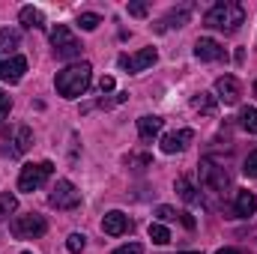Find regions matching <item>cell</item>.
<instances>
[{
	"label": "cell",
	"mask_w": 257,
	"mask_h": 254,
	"mask_svg": "<svg viewBox=\"0 0 257 254\" xmlns=\"http://www.w3.org/2000/svg\"><path fill=\"white\" fill-rule=\"evenodd\" d=\"M90 78H93V66L90 63H69L66 69L57 72L54 87H57V93H60L63 99H78V96L87 93Z\"/></svg>",
	"instance_id": "cell-1"
},
{
	"label": "cell",
	"mask_w": 257,
	"mask_h": 254,
	"mask_svg": "<svg viewBox=\"0 0 257 254\" xmlns=\"http://www.w3.org/2000/svg\"><path fill=\"white\" fill-rule=\"evenodd\" d=\"M242 21H245V9H242L239 3H230V0L215 3V6L203 15V24H206V27L224 30V33H236Z\"/></svg>",
	"instance_id": "cell-2"
},
{
	"label": "cell",
	"mask_w": 257,
	"mask_h": 254,
	"mask_svg": "<svg viewBox=\"0 0 257 254\" xmlns=\"http://www.w3.org/2000/svg\"><path fill=\"white\" fill-rule=\"evenodd\" d=\"M197 177H200V189L209 191V194H224L227 186H230L224 168H218V165L209 162V159H203V162L197 165Z\"/></svg>",
	"instance_id": "cell-3"
},
{
	"label": "cell",
	"mask_w": 257,
	"mask_h": 254,
	"mask_svg": "<svg viewBox=\"0 0 257 254\" xmlns=\"http://www.w3.org/2000/svg\"><path fill=\"white\" fill-rule=\"evenodd\" d=\"M51 45H54V54H57L60 60H75V57H81V51H84V45L75 39V33H72L66 24H57V27L51 30Z\"/></svg>",
	"instance_id": "cell-4"
},
{
	"label": "cell",
	"mask_w": 257,
	"mask_h": 254,
	"mask_svg": "<svg viewBox=\"0 0 257 254\" xmlns=\"http://www.w3.org/2000/svg\"><path fill=\"white\" fill-rule=\"evenodd\" d=\"M51 174H54V165H51V162L24 165V168H21V177H18V191H36Z\"/></svg>",
	"instance_id": "cell-5"
},
{
	"label": "cell",
	"mask_w": 257,
	"mask_h": 254,
	"mask_svg": "<svg viewBox=\"0 0 257 254\" xmlns=\"http://www.w3.org/2000/svg\"><path fill=\"white\" fill-rule=\"evenodd\" d=\"M45 230H48V221H45L42 215H36V212L18 215V218L12 221V236H15V239H36V236H42Z\"/></svg>",
	"instance_id": "cell-6"
},
{
	"label": "cell",
	"mask_w": 257,
	"mask_h": 254,
	"mask_svg": "<svg viewBox=\"0 0 257 254\" xmlns=\"http://www.w3.org/2000/svg\"><path fill=\"white\" fill-rule=\"evenodd\" d=\"M48 203H51L54 209H78V206H81V191L75 189L69 180H60V183L54 186V191H51Z\"/></svg>",
	"instance_id": "cell-7"
},
{
	"label": "cell",
	"mask_w": 257,
	"mask_h": 254,
	"mask_svg": "<svg viewBox=\"0 0 257 254\" xmlns=\"http://www.w3.org/2000/svg\"><path fill=\"white\" fill-rule=\"evenodd\" d=\"M24 72H27V60L18 57V54L0 60V81H3V84H18V81L24 78Z\"/></svg>",
	"instance_id": "cell-8"
},
{
	"label": "cell",
	"mask_w": 257,
	"mask_h": 254,
	"mask_svg": "<svg viewBox=\"0 0 257 254\" xmlns=\"http://www.w3.org/2000/svg\"><path fill=\"white\" fill-rule=\"evenodd\" d=\"M159 60V54H156V48H141L138 54H132V57H120V66L126 69V72H144V69H150V66Z\"/></svg>",
	"instance_id": "cell-9"
},
{
	"label": "cell",
	"mask_w": 257,
	"mask_h": 254,
	"mask_svg": "<svg viewBox=\"0 0 257 254\" xmlns=\"http://www.w3.org/2000/svg\"><path fill=\"white\" fill-rule=\"evenodd\" d=\"M215 93H218V99H221L224 105H236V102H239V96H242L239 81H236L233 75H221V78L215 81Z\"/></svg>",
	"instance_id": "cell-10"
},
{
	"label": "cell",
	"mask_w": 257,
	"mask_h": 254,
	"mask_svg": "<svg viewBox=\"0 0 257 254\" xmlns=\"http://www.w3.org/2000/svg\"><path fill=\"white\" fill-rule=\"evenodd\" d=\"M194 138L192 129H180V132H171V135H165L162 138V153H183L186 147H189V141Z\"/></svg>",
	"instance_id": "cell-11"
},
{
	"label": "cell",
	"mask_w": 257,
	"mask_h": 254,
	"mask_svg": "<svg viewBox=\"0 0 257 254\" xmlns=\"http://www.w3.org/2000/svg\"><path fill=\"white\" fill-rule=\"evenodd\" d=\"M102 230H105L108 236H123V233L128 230V215L126 212H120V209L105 212V218H102Z\"/></svg>",
	"instance_id": "cell-12"
},
{
	"label": "cell",
	"mask_w": 257,
	"mask_h": 254,
	"mask_svg": "<svg viewBox=\"0 0 257 254\" xmlns=\"http://www.w3.org/2000/svg\"><path fill=\"white\" fill-rule=\"evenodd\" d=\"M194 57H197V60L212 63V60H221V57H224V48H221L215 39L203 36V39H197V42H194Z\"/></svg>",
	"instance_id": "cell-13"
},
{
	"label": "cell",
	"mask_w": 257,
	"mask_h": 254,
	"mask_svg": "<svg viewBox=\"0 0 257 254\" xmlns=\"http://www.w3.org/2000/svg\"><path fill=\"white\" fill-rule=\"evenodd\" d=\"M233 209H236V215L239 218H248V215H254L257 212V197L254 191H236V203H233Z\"/></svg>",
	"instance_id": "cell-14"
},
{
	"label": "cell",
	"mask_w": 257,
	"mask_h": 254,
	"mask_svg": "<svg viewBox=\"0 0 257 254\" xmlns=\"http://www.w3.org/2000/svg\"><path fill=\"white\" fill-rule=\"evenodd\" d=\"M159 132H162V120L159 117H141L138 120V135H141V141H153V138H159Z\"/></svg>",
	"instance_id": "cell-15"
},
{
	"label": "cell",
	"mask_w": 257,
	"mask_h": 254,
	"mask_svg": "<svg viewBox=\"0 0 257 254\" xmlns=\"http://www.w3.org/2000/svg\"><path fill=\"white\" fill-rule=\"evenodd\" d=\"M12 144H15V147L9 150V156H24V153L30 150V144H33V132H30L27 126H21V129H18V135H15V141H12Z\"/></svg>",
	"instance_id": "cell-16"
},
{
	"label": "cell",
	"mask_w": 257,
	"mask_h": 254,
	"mask_svg": "<svg viewBox=\"0 0 257 254\" xmlns=\"http://www.w3.org/2000/svg\"><path fill=\"white\" fill-rule=\"evenodd\" d=\"M18 18H21L24 27H45V15H42L36 6H24V9L18 12Z\"/></svg>",
	"instance_id": "cell-17"
},
{
	"label": "cell",
	"mask_w": 257,
	"mask_h": 254,
	"mask_svg": "<svg viewBox=\"0 0 257 254\" xmlns=\"http://www.w3.org/2000/svg\"><path fill=\"white\" fill-rule=\"evenodd\" d=\"M18 30H12V27H3L0 30V54H12L15 48H18Z\"/></svg>",
	"instance_id": "cell-18"
},
{
	"label": "cell",
	"mask_w": 257,
	"mask_h": 254,
	"mask_svg": "<svg viewBox=\"0 0 257 254\" xmlns=\"http://www.w3.org/2000/svg\"><path fill=\"white\" fill-rule=\"evenodd\" d=\"M192 108L194 111H200V114H206V117H212L215 114V96H209V93H197L192 99Z\"/></svg>",
	"instance_id": "cell-19"
},
{
	"label": "cell",
	"mask_w": 257,
	"mask_h": 254,
	"mask_svg": "<svg viewBox=\"0 0 257 254\" xmlns=\"http://www.w3.org/2000/svg\"><path fill=\"white\" fill-rule=\"evenodd\" d=\"M147 233H150V239H153L156 245H168V242H171V230H168L165 224H159V221H153Z\"/></svg>",
	"instance_id": "cell-20"
},
{
	"label": "cell",
	"mask_w": 257,
	"mask_h": 254,
	"mask_svg": "<svg viewBox=\"0 0 257 254\" xmlns=\"http://www.w3.org/2000/svg\"><path fill=\"white\" fill-rule=\"evenodd\" d=\"M177 191H180V197H183L186 203H197V200H200V197L194 194V186H192L189 177H180V180H177Z\"/></svg>",
	"instance_id": "cell-21"
},
{
	"label": "cell",
	"mask_w": 257,
	"mask_h": 254,
	"mask_svg": "<svg viewBox=\"0 0 257 254\" xmlns=\"http://www.w3.org/2000/svg\"><path fill=\"white\" fill-rule=\"evenodd\" d=\"M239 123H242V129H245L248 135H257V108H242Z\"/></svg>",
	"instance_id": "cell-22"
},
{
	"label": "cell",
	"mask_w": 257,
	"mask_h": 254,
	"mask_svg": "<svg viewBox=\"0 0 257 254\" xmlns=\"http://www.w3.org/2000/svg\"><path fill=\"white\" fill-rule=\"evenodd\" d=\"M189 15H192V6H183V9H174V12L168 15V24H171V27H183V24L189 21Z\"/></svg>",
	"instance_id": "cell-23"
},
{
	"label": "cell",
	"mask_w": 257,
	"mask_h": 254,
	"mask_svg": "<svg viewBox=\"0 0 257 254\" xmlns=\"http://www.w3.org/2000/svg\"><path fill=\"white\" fill-rule=\"evenodd\" d=\"M15 209H18V197L9 194V191H3V194H0V215H9V212H15Z\"/></svg>",
	"instance_id": "cell-24"
},
{
	"label": "cell",
	"mask_w": 257,
	"mask_h": 254,
	"mask_svg": "<svg viewBox=\"0 0 257 254\" xmlns=\"http://www.w3.org/2000/svg\"><path fill=\"white\" fill-rule=\"evenodd\" d=\"M84 245H87V236H84V233H69L66 248H69L72 254H81V251H84Z\"/></svg>",
	"instance_id": "cell-25"
},
{
	"label": "cell",
	"mask_w": 257,
	"mask_h": 254,
	"mask_svg": "<svg viewBox=\"0 0 257 254\" xmlns=\"http://www.w3.org/2000/svg\"><path fill=\"white\" fill-rule=\"evenodd\" d=\"M78 24H81V30H96V27L102 24V18H99L96 12H81V18H78Z\"/></svg>",
	"instance_id": "cell-26"
},
{
	"label": "cell",
	"mask_w": 257,
	"mask_h": 254,
	"mask_svg": "<svg viewBox=\"0 0 257 254\" xmlns=\"http://www.w3.org/2000/svg\"><path fill=\"white\" fill-rule=\"evenodd\" d=\"M242 174H245V177H257V150L248 153V159H245V165H242Z\"/></svg>",
	"instance_id": "cell-27"
},
{
	"label": "cell",
	"mask_w": 257,
	"mask_h": 254,
	"mask_svg": "<svg viewBox=\"0 0 257 254\" xmlns=\"http://www.w3.org/2000/svg\"><path fill=\"white\" fill-rule=\"evenodd\" d=\"M156 215H159L162 221H174V218H180V212H177L174 206H156Z\"/></svg>",
	"instance_id": "cell-28"
},
{
	"label": "cell",
	"mask_w": 257,
	"mask_h": 254,
	"mask_svg": "<svg viewBox=\"0 0 257 254\" xmlns=\"http://www.w3.org/2000/svg\"><path fill=\"white\" fill-rule=\"evenodd\" d=\"M9 111H12V99H9V96H6V93L0 90V120H3V117H6Z\"/></svg>",
	"instance_id": "cell-29"
},
{
	"label": "cell",
	"mask_w": 257,
	"mask_h": 254,
	"mask_svg": "<svg viewBox=\"0 0 257 254\" xmlns=\"http://www.w3.org/2000/svg\"><path fill=\"white\" fill-rule=\"evenodd\" d=\"M114 254H144V245H138V242H128V245H120Z\"/></svg>",
	"instance_id": "cell-30"
},
{
	"label": "cell",
	"mask_w": 257,
	"mask_h": 254,
	"mask_svg": "<svg viewBox=\"0 0 257 254\" xmlns=\"http://www.w3.org/2000/svg\"><path fill=\"white\" fill-rule=\"evenodd\" d=\"M128 15L144 18V15H147V3H128Z\"/></svg>",
	"instance_id": "cell-31"
},
{
	"label": "cell",
	"mask_w": 257,
	"mask_h": 254,
	"mask_svg": "<svg viewBox=\"0 0 257 254\" xmlns=\"http://www.w3.org/2000/svg\"><path fill=\"white\" fill-rule=\"evenodd\" d=\"M99 87H102V93H111V90H114V78H111V75H105V78L99 81Z\"/></svg>",
	"instance_id": "cell-32"
},
{
	"label": "cell",
	"mask_w": 257,
	"mask_h": 254,
	"mask_svg": "<svg viewBox=\"0 0 257 254\" xmlns=\"http://www.w3.org/2000/svg\"><path fill=\"white\" fill-rule=\"evenodd\" d=\"M180 221H183V224H186L189 230H194V218L189 215V212H180Z\"/></svg>",
	"instance_id": "cell-33"
},
{
	"label": "cell",
	"mask_w": 257,
	"mask_h": 254,
	"mask_svg": "<svg viewBox=\"0 0 257 254\" xmlns=\"http://www.w3.org/2000/svg\"><path fill=\"white\" fill-rule=\"evenodd\" d=\"M215 254H239V251H236V248H218Z\"/></svg>",
	"instance_id": "cell-34"
},
{
	"label": "cell",
	"mask_w": 257,
	"mask_h": 254,
	"mask_svg": "<svg viewBox=\"0 0 257 254\" xmlns=\"http://www.w3.org/2000/svg\"><path fill=\"white\" fill-rule=\"evenodd\" d=\"M180 254H200V251H180Z\"/></svg>",
	"instance_id": "cell-35"
},
{
	"label": "cell",
	"mask_w": 257,
	"mask_h": 254,
	"mask_svg": "<svg viewBox=\"0 0 257 254\" xmlns=\"http://www.w3.org/2000/svg\"><path fill=\"white\" fill-rule=\"evenodd\" d=\"M21 254H33V251H21Z\"/></svg>",
	"instance_id": "cell-36"
}]
</instances>
